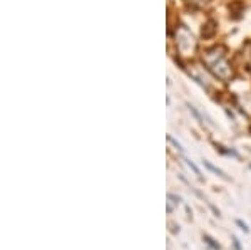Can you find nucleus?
<instances>
[{"mask_svg":"<svg viewBox=\"0 0 251 250\" xmlns=\"http://www.w3.org/2000/svg\"><path fill=\"white\" fill-rule=\"evenodd\" d=\"M204 167H206V168H208V170H211V171H214V173H216V175H220V176H223V178H226V175H225V173H223L221 170H218V168H216V167H213V165H211V163H209V161H204Z\"/></svg>","mask_w":251,"mask_h":250,"instance_id":"obj_1","label":"nucleus"},{"mask_svg":"<svg viewBox=\"0 0 251 250\" xmlns=\"http://www.w3.org/2000/svg\"><path fill=\"white\" fill-rule=\"evenodd\" d=\"M204 242H206V244H208V245H209V247H211V249H214V250H220V249H221L220 245H218L216 242H214V240H213V239H211V237H209V235H204Z\"/></svg>","mask_w":251,"mask_h":250,"instance_id":"obj_2","label":"nucleus"},{"mask_svg":"<svg viewBox=\"0 0 251 250\" xmlns=\"http://www.w3.org/2000/svg\"><path fill=\"white\" fill-rule=\"evenodd\" d=\"M186 165H188V167L191 168V170H193L194 173H196V175H198V178H201V171H200V168H198L196 165L191 163V161H189V160H186Z\"/></svg>","mask_w":251,"mask_h":250,"instance_id":"obj_3","label":"nucleus"},{"mask_svg":"<svg viewBox=\"0 0 251 250\" xmlns=\"http://www.w3.org/2000/svg\"><path fill=\"white\" fill-rule=\"evenodd\" d=\"M236 225H238V227H241V230H245L246 233L250 232L248 225H246V223H245V222H243V220H240V219H238V220H236Z\"/></svg>","mask_w":251,"mask_h":250,"instance_id":"obj_4","label":"nucleus"},{"mask_svg":"<svg viewBox=\"0 0 251 250\" xmlns=\"http://www.w3.org/2000/svg\"><path fill=\"white\" fill-rule=\"evenodd\" d=\"M234 240V247H236V250H241V247H240V242H238V239H233Z\"/></svg>","mask_w":251,"mask_h":250,"instance_id":"obj_5","label":"nucleus"}]
</instances>
